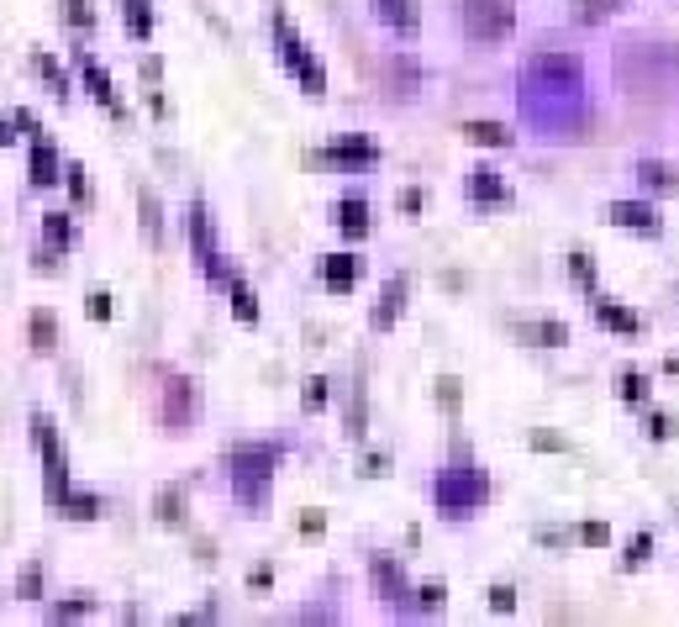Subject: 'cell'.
Masks as SVG:
<instances>
[{"mask_svg":"<svg viewBox=\"0 0 679 627\" xmlns=\"http://www.w3.org/2000/svg\"><path fill=\"white\" fill-rule=\"evenodd\" d=\"M679 74V48L669 42H632L617 53V80L627 90H663Z\"/></svg>","mask_w":679,"mask_h":627,"instance_id":"3","label":"cell"},{"mask_svg":"<svg viewBox=\"0 0 679 627\" xmlns=\"http://www.w3.org/2000/svg\"><path fill=\"white\" fill-rule=\"evenodd\" d=\"M359 275H363V263L353 259V253H327V259H321V285H327V290H353Z\"/></svg>","mask_w":679,"mask_h":627,"instance_id":"12","label":"cell"},{"mask_svg":"<svg viewBox=\"0 0 679 627\" xmlns=\"http://www.w3.org/2000/svg\"><path fill=\"white\" fill-rule=\"evenodd\" d=\"M327 401V390H321V380H311V390H306V406H321Z\"/></svg>","mask_w":679,"mask_h":627,"instance_id":"40","label":"cell"},{"mask_svg":"<svg viewBox=\"0 0 679 627\" xmlns=\"http://www.w3.org/2000/svg\"><path fill=\"white\" fill-rule=\"evenodd\" d=\"M274 42H280V59H284V69L300 80V90H306V96H327V69H321L317 53L290 32V21L284 17H274Z\"/></svg>","mask_w":679,"mask_h":627,"instance_id":"5","label":"cell"},{"mask_svg":"<svg viewBox=\"0 0 679 627\" xmlns=\"http://www.w3.org/2000/svg\"><path fill=\"white\" fill-rule=\"evenodd\" d=\"M127 27H132L138 38H148V32H153V17H148V6H142V0H127Z\"/></svg>","mask_w":679,"mask_h":627,"instance_id":"27","label":"cell"},{"mask_svg":"<svg viewBox=\"0 0 679 627\" xmlns=\"http://www.w3.org/2000/svg\"><path fill=\"white\" fill-rule=\"evenodd\" d=\"M375 17H380L390 32H400V38H417L421 32L417 0H375Z\"/></svg>","mask_w":679,"mask_h":627,"instance_id":"10","label":"cell"},{"mask_svg":"<svg viewBox=\"0 0 679 627\" xmlns=\"http://www.w3.org/2000/svg\"><path fill=\"white\" fill-rule=\"evenodd\" d=\"M327 159L332 163H380V148L375 142H363V138H342L327 148Z\"/></svg>","mask_w":679,"mask_h":627,"instance_id":"16","label":"cell"},{"mask_svg":"<svg viewBox=\"0 0 679 627\" xmlns=\"http://www.w3.org/2000/svg\"><path fill=\"white\" fill-rule=\"evenodd\" d=\"M38 590H42V569L27 565L21 569V596H27V601H38Z\"/></svg>","mask_w":679,"mask_h":627,"instance_id":"33","label":"cell"},{"mask_svg":"<svg viewBox=\"0 0 679 627\" xmlns=\"http://www.w3.org/2000/svg\"><path fill=\"white\" fill-rule=\"evenodd\" d=\"M485 496H490V480H485V469L475 465H448L438 469V480H432V501H438L442 517H469V511H480Z\"/></svg>","mask_w":679,"mask_h":627,"instance_id":"4","label":"cell"},{"mask_svg":"<svg viewBox=\"0 0 679 627\" xmlns=\"http://www.w3.org/2000/svg\"><path fill=\"white\" fill-rule=\"evenodd\" d=\"M180 490H163V496H159V517H163V522H180V517H184V511H180Z\"/></svg>","mask_w":679,"mask_h":627,"instance_id":"30","label":"cell"},{"mask_svg":"<svg viewBox=\"0 0 679 627\" xmlns=\"http://www.w3.org/2000/svg\"><path fill=\"white\" fill-rule=\"evenodd\" d=\"M63 511L84 522V517H96V511H100V501H96V496H74V490H69V496H63Z\"/></svg>","mask_w":679,"mask_h":627,"instance_id":"28","label":"cell"},{"mask_svg":"<svg viewBox=\"0 0 679 627\" xmlns=\"http://www.w3.org/2000/svg\"><path fill=\"white\" fill-rule=\"evenodd\" d=\"M400 301H406V280H390L380 290V306H375V317H369V322H375V327H390L400 317Z\"/></svg>","mask_w":679,"mask_h":627,"instance_id":"20","label":"cell"},{"mask_svg":"<svg viewBox=\"0 0 679 627\" xmlns=\"http://www.w3.org/2000/svg\"><path fill=\"white\" fill-rule=\"evenodd\" d=\"M80 74H84V84H90V96H96L106 111H121V101H117V90H111V74L100 69L96 59H80Z\"/></svg>","mask_w":679,"mask_h":627,"instance_id":"14","label":"cell"},{"mask_svg":"<svg viewBox=\"0 0 679 627\" xmlns=\"http://www.w3.org/2000/svg\"><path fill=\"white\" fill-rule=\"evenodd\" d=\"M38 69H42V80L53 84V90H59V96H69V80H63V69L53 59H38Z\"/></svg>","mask_w":679,"mask_h":627,"instance_id":"31","label":"cell"},{"mask_svg":"<svg viewBox=\"0 0 679 627\" xmlns=\"http://www.w3.org/2000/svg\"><path fill=\"white\" fill-rule=\"evenodd\" d=\"M274 465H280V448H274V444H242V448H232V459H227V480H232V496H238L248 511H259V506L269 501Z\"/></svg>","mask_w":679,"mask_h":627,"instance_id":"2","label":"cell"},{"mask_svg":"<svg viewBox=\"0 0 679 627\" xmlns=\"http://www.w3.org/2000/svg\"><path fill=\"white\" fill-rule=\"evenodd\" d=\"M606 217H611V222L617 227H632V232H659V211H653V206L648 201H611L606 206Z\"/></svg>","mask_w":679,"mask_h":627,"instance_id":"11","label":"cell"},{"mask_svg":"<svg viewBox=\"0 0 679 627\" xmlns=\"http://www.w3.org/2000/svg\"><path fill=\"white\" fill-rule=\"evenodd\" d=\"M638 180H642V185H653L659 196H675V190H679V175H675V163H659V159L638 163Z\"/></svg>","mask_w":679,"mask_h":627,"instance_id":"19","label":"cell"},{"mask_svg":"<svg viewBox=\"0 0 679 627\" xmlns=\"http://www.w3.org/2000/svg\"><path fill=\"white\" fill-rule=\"evenodd\" d=\"M621 385H627V401H642V396H648V390H642V375H627Z\"/></svg>","mask_w":679,"mask_h":627,"instance_id":"37","label":"cell"},{"mask_svg":"<svg viewBox=\"0 0 679 627\" xmlns=\"http://www.w3.org/2000/svg\"><path fill=\"white\" fill-rule=\"evenodd\" d=\"M80 611H90V601H63L53 617H80Z\"/></svg>","mask_w":679,"mask_h":627,"instance_id":"38","label":"cell"},{"mask_svg":"<svg viewBox=\"0 0 679 627\" xmlns=\"http://www.w3.org/2000/svg\"><path fill=\"white\" fill-rule=\"evenodd\" d=\"M469 201H480V206H511V190H506V180H500L496 169H475V175H469Z\"/></svg>","mask_w":679,"mask_h":627,"instance_id":"13","label":"cell"},{"mask_svg":"<svg viewBox=\"0 0 679 627\" xmlns=\"http://www.w3.org/2000/svg\"><path fill=\"white\" fill-rule=\"evenodd\" d=\"M596 322L611 327V332H627V338L638 332V317H632L627 306H617V301H596Z\"/></svg>","mask_w":679,"mask_h":627,"instance_id":"21","label":"cell"},{"mask_svg":"<svg viewBox=\"0 0 679 627\" xmlns=\"http://www.w3.org/2000/svg\"><path fill=\"white\" fill-rule=\"evenodd\" d=\"M184 222H190V243H196V259H200V269H206V275H211V280H232V275H227V269H221V253H217V238H211V211H206V206L200 201H190V217H184Z\"/></svg>","mask_w":679,"mask_h":627,"instance_id":"8","label":"cell"},{"mask_svg":"<svg viewBox=\"0 0 679 627\" xmlns=\"http://www.w3.org/2000/svg\"><path fill=\"white\" fill-rule=\"evenodd\" d=\"M521 122L542 138H575L590 122V74L580 53H532L521 63Z\"/></svg>","mask_w":679,"mask_h":627,"instance_id":"1","label":"cell"},{"mask_svg":"<svg viewBox=\"0 0 679 627\" xmlns=\"http://www.w3.org/2000/svg\"><path fill=\"white\" fill-rule=\"evenodd\" d=\"M580 538H585V544H606V527H600V522H590V527H585V533H580Z\"/></svg>","mask_w":679,"mask_h":627,"instance_id":"39","label":"cell"},{"mask_svg":"<svg viewBox=\"0 0 679 627\" xmlns=\"http://www.w3.org/2000/svg\"><path fill=\"white\" fill-rule=\"evenodd\" d=\"M63 17L74 21V27H96V11H90L84 0H63Z\"/></svg>","mask_w":679,"mask_h":627,"instance_id":"29","label":"cell"},{"mask_svg":"<svg viewBox=\"0 0 679 627\" xmlns=\"http://www.w3.org/2000/svg\"><path fill=\"white\" fill-rule=\"evenodd\" d=\"M227 290H232V311H238L242 322H259V301H253V290H248V285H242L238 275L227 280Z\"/></svg>","mask_w":679,"mask_h":627,"instance_id":"23","label":"cell"},{"mask_svg":"<svg viewBox=\"0 0 679 627\" xmlns=\"http://www.w3.org/2000/svg\"><path fill=\"white\" fill-rule=\"evenodd\" d=\"M490 607H496V611H511V607H517V596H511V586H496V590H490Z\"/></svg>","mask_w":679,"mask_h":627,"instance_id":"34","label":"cell"},{"mask_svg":"<svg viewBox=\"0 0 679 627\" xmlns=\"http://www.w3.org/2000/svg\"><path fill=\"white\" fill-rule=\"evenodd\" d=\"M53 344H59V327H53V317H48V311H32V348H38V354H48Z\"/></svg>","mask_w":679,"mask_h":627,"instance_id":"26","label":"cell"},{"mask_svg":"<svg viewBox=\"0 0 679 627\" xmlns=\"http://www.w3.org/2000/svg\"><path fill=\"white\" fill-rule=\"evenodd\" d=\"M59 180V153H53V142L42 138H32V185H53Z\"/></svg>","mask_w":679,"mask_h":627,"instance_id":"17","label":"cell"},{"mask_svg":"<svg viewBox=\"0 0 679 627\" xmlns=\"http://www.w3.org/2000/svg\"><path fill=\"white\" fill-rule=\"evenodd\" d=\"M369 575H375V586H380L385 596H390V601H400V596H406V575H400L396 559L375 554V559H369Z\"/></svg>","mask_w":679,"mask_h":627,"instance_id":"15","label":"cell"},{"mask_svg":"<svg viewBox=\"0 0 679 627\" xmlns=\"http://www.w3.org/2000/svg\"><path fill=\"white\" fill-rule=\"evenodd\" d=\"M163 422L184 432V427L196 422V385L190 380H169L163 385Z\"/></svg>","mask_w":679,"mask_h":627,"instance_id":"9","label":"cell"},{"mask_svg":"<svg viewBox=\"0 0 679 627\" xmlns=\"http://www.w3.org/2000/svg\"><path fill=\"white\" fill-rule=\"evenodd\" d=\"M63 175H69V196H74V201H90V185H84V169H80V163H69Z\"/></svg>","mask_w":679,"mask_h":627,"instance_id":"32","label":"cell"},{"mask_svg":"<svg viewBox=\"0 0 679 627\" xmlns=\"http://www.w3.org/2000/svg\"><path fill=\"white\" fill-rule=\"evenodd\" d=\"M517 332L527 338V344H538V348H563L569 344V327L563 322H521Z\"/></svg>","mask_w":679,"mask_h":627,"instance_id":"18","label":"cell"},{"mask_svg":"<svg viewBox=\"0 0 679 627\" xmlns=\"http://www.w3.org/2000/svg\"><path fill=\"white\" fill-rule=\"evenodd\" d=\"M42 238H48L53 248H69V243H74V227H69V217H63V211H48V222H42Z\"/></svg>","mask_w":679,"mask_h":627,"instance_id":"25","label":"cell"},{"mask_svg":"<svg viewBox=\"0 0 679 627\" xmlns=\"http://www.w3.org/2000/svg\"><path fill=\"white\" fill-rule=\"evenodd\" d=\"M32 432H38V448H42V459H48V501L63 506V496H69V465H63L59 432H53L48 417H32Z\"/></svg>","mask_w":679,"mask_h":627,"instance_id":"7","label":"cell"},{"mask_svg":"<svg viewBox=\"0 0 679 627\" xmlns=\"http://www.w3.org/2000/svg\"><path fill=\"white\" fill-rule=\"evenodd\" d=\"M338 227L348 238H363L369 232V206L363 201H338Z\"/></svg>","mask_w":679,"mask_h":627,"instance_id":"22","label":"cell"},{"mask_svg":"<svg viewBox=\"0 0 679 627\" xmlns=\"http://www.w3.org/2000/svg\"><path fill=\"white\" fill-rule=\"evenodd\" d=\"M11 138H17V132H11V122H0V148H6Z\"/></svg>","mask_w":679,"mask_h":627,"instance_id":"41","label":"cell"},{"mask_svg":"<svg viewBox=\"0 0 679 627\" xmlns=\"http://www.w3.org/2000/svg\"><path fill=\"white\" fill-rule=\"evenodd\" d=\"M90 317H96V322H106V317H111V296H90Z\"/></svg>","mask_w":679,"mask_h":627,"instance_id":"35","label":"cell"},{"mask_svg":"<svg viewBox=\"0 0 679 627\" xmlns=\"http://www.w3.org/2000/svg\"><path fill=\"white\" fill-rule=\"evenodd\" d=\"M442 607V586H427L421 590V611H438Z\"/></svg>","mask_w":679,"mask_h":627,"instance_id":"36","label":"cell"},{"mask_svg":"<svg viewBox=\"0 0 679 627\" xmlns=\"http://www.w3.org/2000/svg\"><path fill=\"white\" fill-rule=\"evenodd\" d=\"M463 32L475 42H506L517 32V6L511 0H469L463 6Z\"/></svg>","mask_w":679,"mask_h":627,"instance_id":"6","label":"cell"},{"mask_svg":"<svg viewBox=\"0 0 679 627\" xmlns=\"http://www.w3.org/2000/svg\"><path fill=\"white\" fill-rule=\"evenodd\" d=\"M463 132H469V142H485V148H506V142H511V132L500 122H469Z\"/></svg>","mask_w":679,"mask_h":627,"instance_id":"24","label":"cell"}]
</instances>
